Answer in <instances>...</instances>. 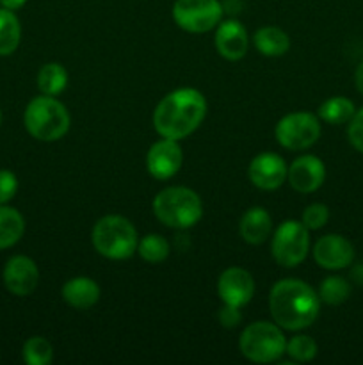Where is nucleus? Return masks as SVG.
<instances>
[{
  "mask_svg": "<svg viewBox=\"0 0 363 365\" xmlns=\"http://www.w3.org/2000/svg\"><path fill=\"white\" fill-rule=\"evenodd\" d=\"M184 153L174 139L162 138L153 143L146 155V170L155 180H169L180 171Z\"/></svg>",
  "mask_w": 363,
  "mask_h": 365,
  "instance_id": "nucleus-11",
  "label": "nucleus"
},
{
  "mask_svg": "<svg viewBox=\"0 0 363 365\" xmlns=\"http://www.w3.org/2000/svg\"><path fill=\"white\" fill-rule=\"evenodd\" d=\"M351 277H352V280H356L358 284H363V264H358V266L352 269Z\"/></svg>",
  "mask_w": 363,
  "mask_h": 365,
  "instance_id": "nucleus-34",
  "label": "nucleus"
},
{
  "mask_svg": "<svg viewBox=\"0 0 363 365\" xmlns=\"http://www.w3.org/2000/svg\"><path fill=\"white\" fill-rule=\"evenodd\" d=\"M287 180L301 195L315 192L326 180V166L315 155H301L288 166Z\"/></svg>",
  "mask_w": 363,
  "mask_h": 365,
  "instance_id": "nucleus-15",
  "label": "nucleus"
},
{
  "mask_svg": "<svg viewBox=\"0 0 363 365\" xmlns=\"http://www.w3.org/2000/svg\"><path fill=\"white\" fill-rule=\"evenodd\" d=\"M354 113V102L347 96H331L319 107V118L330 125L349 123Z\"/></svg>",
  "mask_w": 363,
  "mask_h": 365,
  "instance_id": "nucleus-22",
  "label": "nucleus"
},
{
  "mask_svg": "<svg viewBox=\"0 0 363 365\" xmlns=\"http://www.w3.org/2000/svg\"><path fill=\"white\" fill-rule=\"evenodd\" d=\"M2 280L7 291L18 298L31 296L39 284V269L27 255H14L6 262Z\"/></svg>",
  "mask_w": 363,
  "mask_h": 365,
  "instance_id": "nucleus-10",
  "label": "nucleus"
},
{
  "mask_svg": "<svg viewBox=\"0 0 363 365\" xmlns=\"http://www.w3.org/2000/svg\"><path fill=\"white\" fill-rule=\"evenodd\" d=\"M347 138L349 143L356 152L363 153V107L356 109L354 116L347 123Z\"/></svg>",
  "mask_w": 363,
  "mask_h": 365,
  "instance_id": "nucleus-29",
  "label": "nucleus"
},
{
  "mask_svg": "<svg viewBox=\"0 0 363 365\" xmlns=\"http://www.w3.org/2000/svg\"><path fill=\"white\" fill-rule=\"evenodd\" d=\"M18 191V178L13 171L0 170V205H6Z\"/></svg>",
  "mask_w": 363,
  "mask_h": 365,
  "instance_id": "nucleus-30",
  "label": "nucleus"
},
{
  "mask_svg": "<svg viewBox=\"0 0 363 365\" xmlns=\"http://www.w3.org/2000/svg\"><path fill=\"white\" fill-rule=\"evenodd\" d=\"M25 232V220L20 210L6 203L0 205V250L13 248Z\"/></svg>",
  "mask_w": 363,
  "mask_h": 365,
  "instance_id": "nucleus-20",
  "label": "nucleus"
},
{
  "mask_svg": "<svg viewBox=\"0 0 363 365\" xmlns=\"http://www.w3.org/2000/svg\"><path fill=\"white\" fill-rule=\"evenodd\" d=\"M274 260L283 267H295L305 262L310 252V230L302 221L287 220L276 228L270 242Z\"/></svg>",
  "mask_w": 363,
  "mask_h": 365,
  "instance_id": "nucleus-7",
  "label": "nucleus"
},
{
  "mask_svg": "<svg viewBox=\"0 0 363 365\" xmlns=\"http://www.w3.org/2000/svg\"><path fill=\"white\" fill-rule=\"evenodd\" d=\"M278 145L287 150H308L310 146L315 145L320 138V121L315 114L305 113H290L278 121L274 128Z\"/></svg>",
  "mask_w": 363,
  "mask_h": 365,
  "instance_id": "nucleus-9",
  "label": "nucleus"
},
{
  "mask_svg": "<svg viewBox=\"0 0 363 365\" xmlns=\"http://www.w3.org/2000/svg\"><path fill=\"white\" fill-rule=\"evenodd\" d=\"M317 294H319L320 302H324L326 305L338 307L351 296V284L344 277L331 274V277L324 278Z\"/></svg>",
  "mask_w": 363,
  "mask_h": 365,
  "instance_id": "nucleus-24",
  "label": "nucleus"
},
{
  "mask_svg": "<svg viewBox=\"0 0 363 365\" xmlns=\"http://www.w3.org/2000/svg\"><path fill=\"white\" fill-rule=\"evenodd\" d=\"M327 220H330V209L324 203H312L305 209L301 221L308 230H320L326 227Z\"/></svg>",
  "mask_w": 363,
  "mask_h": 365,
  "instance_id": "nucleus-28",
  "label": "nucleus"
},
{
  "mask_svg": "<svg viewBox=\"0 0 363 365\" xmlns=\"http://www.w3.org/2000/svg\"><path fill=\"white\" fill-rule=\"evenodd\" d=\"M21 39V25L14 11L0 9V57L16 52Z\"/></svg>",
  "mask_w": 363,
  "mask_h": 365,
  "instance_id": "nucleus-21",
  "label": "nucleus"
},
{
  "mask_svg": "<svg viewBox=\"0 0 363 365\" xmlns=\"http://www.w3.org/2000/svg\"><path fill=\"white\" fill-rule=\"evenodd\" d=\"M217 294L224 305L242 309L255 296V280L251 273L242 267H228L217 280Z\"/></svg>",
  "mask_w": 363,
  "mask_h": 365,
  "instance_id": "nucleus-13",
  "label": "nucleus"
},
{
  "mask_svg": "<svg viewBox=\"0 0 363 365\" xmlns=\"http://www.w3.org/2000/svg\"><path fill=\"white\" fill-rule=\"evenodd\" d=\"M0 125H2V110H0Z\"/></svg>",
  "mask_w": 363,
  "mask_h": 365,
  "instance_id": "nucleus-35",
  "label": "nucleus"
},
{
  "mask_svg": "<svg viewBox=\"0 0 363 365\" xmlns=\"http://www.w3.org/2000/svg\"><path fill=\"white\" fill-rule=\"evenodd\" d=\"M269 309L281 330L299 331L312 327L319 317L320 298L313 287L298 278H285L270 289Z\"/></svg>",
  "mask_w": 363,
  "mask_h": 365,
  "instance_id": "nucleus-2",
  "label": "nucleus"
},
{
  "mask_svg": "<svg viewBox=\"0 0 363 365\" xmlns=\"http://www.w3.org/2000/svg\"><path fill=\"white\" fill-rule=\"evenodd\" d=\"M53 359V348L48 339L31 337L23 344V360L28 365H48Z\"/></svg>",
  "mask_w": 363,
  "mask_h": 365,
  "instance_id": "nucleus-26",
  "label": "nucleus"
},
{
  "mask_svg": "<svg viewBox=\"0 0 363 365\" xmlns=\"http://www.w3.org/2000/svg\"><path fill=\"white\" fill-rule=\"evenodd\" d=\"M25 2H27V0H0L2 7H6V9L9 11L20 9V7L25 6Z\"/></svg>",
  "mask_w": 363,
  "mask_h": 365,
  "instance_id": "nucleus-33",
  "label": "nucleus"
},
{
  "mask_svg": "<svg viewBox=\"0 0 363 365\" xmlns=\"http://www.w3.org/2000/svg\"><path fill=\"white\" fill-rule=\"evenodd\" d=\"M91 242L93 248L105 259L125 260L137 252L139 237L135 227L127 217L109 214L95 223Z\"/></svg>",
  "mask_w": 363,
  "mask_h": 365,
  "instance_id": "nucleus-5",
  "label": "nucleus"
},
{
  "mask_svg": "<svg viewBox=\"0 0 363 365\" xmlns=\"http://www.w3.org/2000/svg\"><path fill=\"white\" fill-rule=\"evenodd\" d=\"M238 348L249 362L270 364L285 355L287 339L276 323L256 321L244 328L238 339Z\"/></svg>",
  "mask_w": 363,
  "mask_h": 365,
  "instance_id": "nucleus-6",
  "label": "nucleus"
},
{
  "mask_svg": "<svg viewBox=\"0 0 363 365\" xmlns=\"http://www.w3.org/2000/svg\"><path fill=\"white\" fill-rule=\"evenodd\" d=\"M273 230V220L270 214L263 207H251L244 212L241 223H238V232L241 237L248 245H262L267 241Z\"/></svg>",
  "mask_w": 363,
  "mask_h": 365,
  "instance_id": "nucleus-18",
  "label": "nucleus"
},
{
  "mask_svg": "<svg viewBox=\"0 0 363 365\" xmlns=\"http://www.w3.org/2000/svg\"><path fill=\"white\" fill-rule=\"evenodd\" d=\"M153 214L166 227L187 230L201 220L203 203L198 192L192 189L171 185L153 198Z\"/></svg>",
  "mask_w": 363,
  "mask_h": 365,
  "instance_id": "nucleus-3",
  "label": "nucleus"
},
{
  "mask_svg": "<svg viewBox=\"0 0 363 365\" xmlns=\"http://www.w3.org/2000/svg\"><path fill=\"white\" fill-rule=\"evenodd\" d=\"M23 125L28 134L43 143H53L68 134L71 116L66 106L56 96L41 95L28 102L23 113Z\"/></svg>",
  "mask_w": 363,
  "mask_h": 365,
  "instance_id": "nucleus-4",
  "label": "nucleus"
},
{
  "mask_svg": "<svg viewBox=\"0 0 363 365\" xmlns=\"http://www.w3.org/2000/svg\"><path fill=\"white\" fill-rule=\"evenodd\" d=\"M63 299L75 310H89L100 299V285L89 277H75L63 285Z\"/></svg>",
  "mask_w": 363,
  "mask_h": 365,
  "instance_id": "nucleus-17",
  "label": "nucleus"
},
{
  "mask_svg": "<svg viewBox=\"0 0 363 365\" xmlns=\"http://www.w3.org/2000/svg\"><path fill=\"white\" fill-rule=\"evenodd\" d=\"M216 48L226 61H238L248 53L249 36L238 20H221L216 31Z\"/></svg>",
  "mask_w": 363,
  "mask_h": 365,
  "instance_id": "nucleus-16",
  "label": "nucleus"
},
{
  "mask_svg": "<svg viewBox=\"0 0 363 365\" xmlns=\"http://www.w3.org/2000/svg\"><path fill=\"white\" fill-rule=\"evenodd\" d=\"M287 173L288 166L283 157L270 152L258 153L248 168V177L251 184L262 191H274L281 187L287 180Z\"/></svg>",
  "mask_w": 363,
  "mask_h": 365,
  "instance_id": "nucleus-14",
  "label": "nucleus"
},
{
  "mask_svg": "<svg viewBox=\"0 0 363 365\" xmlns=\"http://www.w3.org/2000/svg\"><path fill=\"white\" fill-rule=\"evenodd\" d=\"M217 317H219V323L223 324L224 328H235L242 321L241 309H238V307L224 305V303H223V309H221L219 314H217Z\"/></svg>",
  "mask_w": 363,
  "mask_h": 365,
  "instance_id": "nucleus-31",
  "label": "nucleus"
},
{
  "mask_svg": "<svg viewBox=\"0 0 363 365\" xmlns=\"http://www.w3.org/2000/svg\"><path fill=\"white\" fill-rule=\"evenodd\" d=\"M68 71L60 63L43 64L38 73V88L43 95L57 96L66 89Z\"/></svg>",
  "mask_w": 363,
  "mask_h": 365,
  "instance_id": "nucleus-23",
  "label": "nucleus"
},
{
  "mask_svg": "<svg viewBox=\"0 0 363 365\" xmlns=\"http://www.w3.org/2000/svg\"><path fill=\"white\" fill-rule=\"evenodd\" d=\"M354 84H356V89L359 91V95H363V61L358 64V68H356Z\"/></svg>",
  "mask_w": 363,
  "mask_h": 365,
  "instance_id": "nucleus-32",
  "label": "nucleus"
},
{
  "mask_svg": "<svg viewBox=\"0 0 363 365\" xmlns=\"http://www.w3.org/2000/svg\"><path fill=\"white\" fill-rule=\"evenodd\" d=\"M354 246L347 237L338 234H327L313 246V259L322 269H345L354 262Z\"/></svg>",
  "mask_w": 363,
  "mask_h": 365,
  "instance_id": "nucleus-12",
  "label": "nucleus"
},
{
  "mask_svg": "<svg viewBox=\"0 0 363 365\" xmlns=\"http://www.w3.org/2000/svg\"><path fill=\"white\" fill-rule=\"evenodd\" d=\"M137 253L149 264H160L169 257V242L160 234H148L139 241Z\"/></svg>",
  "mask_w": 363,
  "mask_h": 365,
  "instance_id": "nucleus-25",
  "label": "nucleus"
},
{
  "mask_svg": "<svg viewBox=\"0 0 363 365\" xmlns=\"http://www.w3.org/2000/svg\"><path fill=\"white\" fill-rule=\"evenodd\" d=\"M255 48L265 57H280L285 56L290 48V38L280 27H262L253 36Z\"/></svg>",
  "mask_w": 363,
  "mask_h": 365,
  "instance_id": "nucleus-19",
  "label": "nucleus"
},
{
  "mask_svg": "<svg viewBox=\"0 0 363 365\" xmlns=\"http://www.w3.org/2000/svg\"><path fill=\"white\" fill-rule=\"evenodd\" d=\"M219 0H177L173 6L174 24L191 34H205L223 20Z\"/></svg>",
  "mask_w": 363,
  "mask_h": 365,
  "instance_id": "nucleus-8",
  "label": "nucleus"
},
{
  "mask_svg": "<svg viewBox=\"0 0 363 365\" xmlns=\"http://www.w3.org/2000/svg\"><path fill=\"white\" fill-rule=\"evenodd\" d=\"M317 351H319V346L308 335H295L290 341H287V348H285L288 359L299 364L312 362L317 356Z\"/></svg>",
  "mask_w": 363,
  "mask_h": 365,
  "instance_id": "nucleus-27",
  "label": "nucleus"
},
{
  "mask_svg": "<svg viewBox=\"0 0 363 365\" xmlns=\"http://www.w3.org/2000/svg\"><path fill=\"white\" fill-rule=\"evenodd\" d=\"M206 116V98L194 88H180L164 96L153 110V127L160 138L182 139L198 130Z\"/></svg>",
  "mask_w": 363,
  "mask_h": 365,
  "instance_id": "nucleus-1",
  "label": "nucleus"
}]
</instances>
